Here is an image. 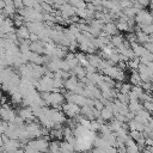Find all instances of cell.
I'll list each match as a JSON object with an SVG mask.
<instances>
[{"mask_svg":"<svg viewBox=\"0 0 153 153\" xmlns=\"http://www.w3.org/2000/svg\"><path fill=\"white\" fill-rule=\"evenodd\" d=\"M62 109H63L65 114H66L67 116H69V117H74L75 115H78V114L81 111V110L79 109V105L75 104V103H68V104H65Z\"/></svg>","mask_w":153,"mask_h":153,"instance_id":"cell-1","label":"cell"},{"mask_svg":"<svg viewBox=\"0 0 153 153\" xmlns=\"http://www.w3.org/2000/svg\"><path fill=\"white\" fill-rule=\"evenodd\" d=\"M1 118H2V121H6V122L11 123V122H13V120L16 118V115H14V112H13L12 110H10L8 108L4 106V108L1 109Z\"/></svg>","mask_w":153,"mask_h":153,"instance_id":"cell-2","label":"cell"},{"mask_svg":"<svg viewBox=\"0 0 153 153\" xmlns=\"http://www.w3.org/2000/svg\"><path fill=\"white\" fill-rule=\"evenodd\" d=\"M60 151L62 153H75V149L68 141H62L60 142Z\"/></svg>","mask_w":153,"mask_h":153,"instance_id":"cell-3","label":"cell"},{"mask_svg":"<svg viewBox=\"0 0 153 153\" xmlns=\"http://www.w3.org/2000/svg\"><path fill=\"white\" fill-rule=\"evenodd\" d=\"M57 152H60V141L49 142V149L47 153H57Z\"/></svg>","mask_w":153,"mask_h":153,"instance_id":"cell-4","label":"cell"},{"mask_svg":"<svg viewBox=\"0 0 153 153\" xmlns=\"http://www.w3.org/2000/svg\"><path fill=\"white\" fill-rule=\"evenodd\" d=\"M143 108H145L148 112H153V99L145 100V102H143Z\"/></svg>","mask_w":153,"mask_h":153,"instance_id":"cell-5","label":"cell"},{"mask_svg":"<svg viewBox=\"0 0 153 153\" xmlns=\"http://www.w3.org/2000/svg\"><path fill=\"white\" fill-rule=\"evenodd\" d=\"M75 153H86V152H81V151H75Z\"/></svg>","mask_w":153,"mask_h":153,"instance_id":"cell-6","label":"cell"},{"mask_svg":"<svg viewBox=\"0 0 153 153\" xmlns=\"http://www.w3.org/2000/svg\"><path fill=\"white\" fill-rule=\"evenodd\" d=\"M148 148H149V149H151V152L153 153V146H152V147H148Z\"/></svg>","mask_w":153,"mask_h":153,"instance_id":"cell-7","label":"cell"}]
</instances>
